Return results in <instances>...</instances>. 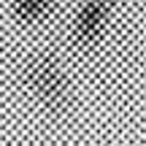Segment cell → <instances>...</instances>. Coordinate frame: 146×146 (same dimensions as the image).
Masks as SVG:
<instances>
[{"label":"cell","instance_id":"6da1fadb","mask_svg":"<svg viewBox=\"0 0 146 146\" xmlns=\"http://www.w3.org/2000/svg\"><path fill=\"white\" fill-rule=\"evenodd\" d=\"M25 81L33 98L52 114H62L70 103V81L57 57L46 52L33 54L25 62Z\"/></svg>","mask_w":146,"mask_h":146},{"label":"cell","instance_id":"7a4b0ae2","mask_svg":"<svg viewBox=\"0 0 146 146\" xmlns=\"http://www.w3.org/2000/svg\"><path fill=\"white\" fill-rule=\"evenodd\" d=\"M116 0H84L78 5L76 16L70 25V38L76 43V49H95L100 43V38L108 30L111 14H114Z\"/></svg>","mask_w":146,"mask_h":146},{"label":"cell","instance_id":"3957f363","mask_svg":"<svg viewBox=\"0 0 146 146\" xmlns=\"http://www.w3.org/2000/svg\"><path fill=\"white\" fill-rule=\"evenodd\" d=\"M57 5V0H14L11 14L19 25H41L43 19H49Z\"/></svg>","mask_w":146,"mask_h":146}]
</instances>
